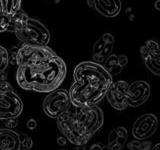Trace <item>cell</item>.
Wrapping results in <instances>:
<instances>
[{
	"label": "cell",
	"instance_id": "1",
	"mask_svg": "<svg viewBox=\"0 0 160 150\" xmlns=\"http://www.w3.org/2000/svg\"><path fill=\"white\" fill-rule=\"evenodd\" d=\"M73 78L69 97L71 104L79 107L97 105L113 82L112 76L102 65L94 61L79 63L74 69Z\"/></svg>",
	"mask_w": 160,
	"mask_h": 150
},
{
	"label": "cell",
	"instance_id": "2",
	"mask_svg": "<svg viewBox=\"0 0 160 150\" xmlns=\"http://www.w3.org/2000/svg\"><path fill=\"white\" fill-rule=\"evenodd\" d=\"M104 115L97 105L86 107L70 106L56 118L63 136L75 146L85 145L101 129Z\"/></svg>",
	"mask_w": 160,
	"mask_h": 150
},
{
	"label": "cell",
	"instance_id": "3",
	"mask_svg": "<svg viewBox=\"0 0 160 150\" xmlns=\"http://www.w3.org/2000/svg\"><path fill=\"white\" fill-rule=\"evenodd\" d=\"M66 72L64 60L55 55L36 63L18 66L16 81L24 90L49 93L62 84Z\"/></svg>",
	"mask_w": 160,
	"mask_h": 150
},
{
	"label": "cell",
	"instance_id": "4",
	"mask_svg": "<svg viewBox=\"0 0 160 150\" xmlns=\"http://www.w3.org/2000/svg\"><path fill=\"white\" fill-rule=\"evenodd\" d=\"M23 111V102L6 80L0 82V120L18 118Z\"/></svg>",
	"mask_w": 160,
	"mask_h": 150
},
{
	"label": "cell",
	"instance_id": "5",
	"mask_svg": "<svg viewBox=\"0 0 160 150\" xmlns=\"http://www.w3.org/2000/svg\"><path fill=\"white\" fill-rule=\"evenodd\" d=\"M14 34L23 44L47 45L50 41V32L48 28L42 22L30 17L26 25Z\"/></svg>",
	"mask_w": 160,
	"mask_h": 150
},
{
	"label": "cell",
	"instance_id": "6",
	"mask_svg": "<svg viewBox=\"0 0 160 150\" xmlns=\"http://www.w3.org/2000/svg\"><path fill=\"white\" fill-rule=\"evenodd\" d=\"M55 55L57 54L47 45L23 44L21 47L17 49L15 63L18 66H24V65L42 61Z\"/></svg>",
	"mask_w": 160,
	"mask_h": 150
},
{
	"label": "cell",
	"instance_id": "7",
	"mask_svg": "<svg viewBox=\"0 0 160 150\" xmlns=\"http://www.w3.org/2000/svg\"><path fill=\"white\" fill-rule=\"evenodd\" d=\"M70 101L69 92L65 89H55L49 92L43 101V111L48 117L56 119L60 114L66 110Z\"/></svg>",
	"mask_w": 160,
	"mask_h": 150
},
{
	"label": "cell",
	"instance_id": "8",
	"mask_svg": "<svg viewBox=\"0 0 160 150\" xmlns=\"http://www.w3.org/2000/svg\"><path fill=\"white\" fill-rule=\"evenodd\" d=\"M140 56L142 62L152 74L160 75V49L155 40H148L140 47Z\"/></svg>",
	"mask_w": 160,
	"mask_h": 150
},
{
	"label": "cell",
	"instance_id": "9",
	"mask_svg": "<svg viewBox=\"0 0 160 150\" xmlns=\"http://www.w3.org/2000/svg\"><path fill=\"white\" fill-rule=\"evenodd\" d=\"M157 127L158 120L154 114H143L134 121L132 126V135L135 139L148 140L155 134Z\"/></svg>",
	"mask_w": 160,
	"mask_h": 150
},
{
	"label": "cell",
	"instance_id": "10",
	"mask_svg": "<svg viewBox=\"0 0 160 150\" xmlns=\"http://www.w3.org/2000/svg\"><path fill=\"white\" fill-rule=\"evenodd\" d=\"M128 83L125 80H118L111 83L108 88L105 97L107 98L108 103L114 109L122 111L128 106Z\"/></svg>",
	"mask_w": 160,
	"mask_h": 150
},
{
	"label": "cell",
	"instance_id": "11",
	"mask_svg": "<svg viewBox=\"0 0 160 150\" xmlns=\"http://www.w3.org/2000/svg\"><path fill=\"white\" fill-rule=\"evenodd\" d=\"M150 85L144 80H136L128 85V105L139 107L147 101L150 96Z\"/></svg>",
	"mask_w": 160,
	"mask_h": 150
},
{
	"label": "cell",
	"instance_id": "12",
	"mask_svg": "<svg viewBox=\"0 0 160 150\" xmlns=\"http://www.w3.org/2000/svg\"><path fill=\"white\" fill-rule=\"evenodd\" d=\"M115 38L111 33H104L95 41L92 48L93 61L102 64L110 54H112Z\"/></svg>",
	"mask_w": 160,
	"mask_h": 150
},
{
	"label": "cell",
	"instance_id": "13",
	"mask_svg": "<svg viewBox=\"0 0 160 150\" xmlns=\"http://www.w3.org/2000/svg\"><path fill=\"white\" fill-rule=\"evenodd\" d=\"M87 4L101 16L107 18L116 17L122 8L121 0H87Z\"/></svg>",
	"mask_w": 160,
	"mask_h": 150
},
{
	"label": "cell",
	"instance_id": "14",
	"mask_svg": "<svg viewBox=\"0 0 160 150\" xmlns=\"http://www.w3.org/2000/svg\"><path fill=\"white\" fill-rule=\"evenodd\" d=\"M21 7V0H0V32H6L9 19Z\"/></svg>",
	"mask_w": 160,
	"mask_h": 150
},
{
	"label": "cell",
	"instance_id": "15",
	"mask_svg": "<svg viewBox=\"0 0 160 150\" xmlns=\"http://www.w3.org/2000/svg\"><path fill=\"white\" fill-rule=\"evenodd\" d=\"M127 64L128 57L126 55L110 54L101 65L111 76H116L123 71L124 68L127 66Z\"/></svg>",
	"mask_w": 160,
	"mask_h": 150
},
{
	"label": "cell",
	"instance_id": "16",
	"mask_svg": "<svg viewBox=\"0 0 160 150\" xmlns=\"http://www.w3.org/2000/svg\"><path fill=\"white\" fill-rule=\"evenodd\" d=\"M0 150H21L19 133L13 129H0Z\"/></svg>",
	"mask_w": 160,
	"mask_h": 150
},
{
	"label": "cell",
	"instance_id": "17",
	"mask_svg": "<svg viewBox=\"0 0 160 150\" xmlns=\"http://www.w3.org/2000/svg\"><path fill=\"white\" fill-rule=\"evenodd\" d=\"M128 131L123 126L115 127L109 133L107 146L110 150H121L127 144Z\"/></svg>",
	"mask_w": 160,
	"mask_h": 150
},
{
	"label": "cell",
	"instance_id": "18",
	"mask_svg": "<svg viewBox=\"0 0 160 150\" xmlns=\"http://www.w3.org/2000/svg\"><path fill=\"white\" fill-rule=\"evenodd\" d=\"M28 19H29L28 14L26 12H24L23 10L19 9L18 11H16L10 17L6 32L15 33L19 31V30H21L26 25Z\"/></svg>",
	"mask_w": 160,
	"mask_h": 150
},
{
	"label": "cell",
	"instance_id": "19",
	"mask_svg": "<svg viewBox=\"0 0 160 150\" xmlns=\"http://www.w3.org/2000/svg\"><path fill=\"white\" fill-rule=\"evenodd\" d=\"M127 147L129 150H150L152 147V141L150 140H139L134 139L132 141L128 142Z\"/></svg>",
	"mask_w": 160,
	"mask_h": 150
},
{
	"label": "cell",
	"instance_id": "20",
	"mask_svg": "<svg viewBox=\"0 0 160 150\" xmlns=\"http://www.w3.org/2000/svg\"><path fill=\"white\" fill-rule=\"evenodd\" d=\"M8 64V51L4 47L0 46V72H5Z\"/></svg>",
	"mask_w": 160,
	"mask_h": 150
},
{
	"label": "cell",
	"instance_id": "21",
	"mask_svg": "<svg viewBox=\"0 0 160 150\" xmlns=\"http://www.w3.org/2000/svg\"><path fill=\"white\" fill-rule=\"evenodd\" d=\"M19 139H20V145H21V150H29L32 148L33 140L27 134L19 133Z\"/></svg>",
	"mask_w": 160,
	"mask_h": 150
},
{
	"label": "cell",
	"instance_id": "22",
	"mask_svg": "<svg viewBox=\"0 0 160 150\" xmlns=\"http://www.w3.org/2000/svg\"><path fill=\"white\" fill-rule=\"evenodd\" d=\"M2 121H3V123H4L5 126H6V128H9V129L16 127V126H17V124H18V120H17V118L5 119V120H2Z\"/></svg>",
	"mask_w": 160,
	"mask_h": 150
},
{
	"label": "cell",
	"instance_id": "23",
	"mask_svg": "<svg viewBox=\"0 0 160 150\" xmlns=\"http://www.w3.org/2000/svg\"><path fill=\"white\" fill-rule=\"evenodd\" d=\"M89 150H110V149L108 148L107 145H105L103 143H95L90 146Z\"/></svg>",
	"mask_w": 160,
	"mask_h": 150
},
{
	"label": "cell",
	"instance_id": "24",
	"mask_svg": "<svg viewBox=\"0 0 160 150\" xmlns=\"http://www.w3.org/2000/svg\"><path fill=\"white\" fill-rule=\"evenodd\" d=\"M26 126L28 129L30 130H34L35 128L37 127V122H36V120L35 119H29L27 123H26Z\"/></svg>",
	"mask_w": 160,
	"mask_h": 150
},
{
	"label": "cell",
	"instance_id": "25",
	"mask_svg": "<svg viewBox=\"0 0 160 150\" xmlns=\"http://www.w3.org/2000/svg\"><path fill=\"white\" fill-rule=\"evenodd\" d=\"M57 143L60 145V146H65V145L67 144V139L64 136H59L57 138Z\"/></svg>",
	"mask_w": 160,
	"mask_h": 150
},
{
	"label": "cell",
	"instance_id": "26",
	"mask_svg": "<svg viewBox=\"0 0 160 150\" xmlns=\"http://www.w3.org/2000/svg\"><path fill=\"white\" fill-rule=\"evenodd\" d=\"M5 80H6V74L5 72H0V82L5 81Z\"/></svg>",
	"mask_w": 160,
	"mask_h": 150
},
{
	"label": "cell",
	"instance_id": "27",
	"mask_svg": "<svg viewBox=\"0 0 160 150\" xmlns=\"http://www.w3.org/2000/svg\"><path fill=\"white\" fill-rule=\"evenodd\" d=\"M150 150H160V144L159 143H156V144H154L152 145V147Z\"/></svg>",
	"mask_w": 160,
	"mask_h": 150
},
{
	"label": "cell",
	"instance_id": "28",
	"mask_svg": "<svg viewBox=\"0 0 160 150\" xmlns=\"http://www.w3.org/2000/svg\"><path fill=\"white\" fill-rule=\"evenodd\" d=\"M76 147L77 150H85V148H86V144L85 145H79V146H75Z\"/></svg>",
	"mask_w": 160,
	"mask_h": 150
},
{
	"label": "cell",
	"instance_id": "29",
	"mask_svg": "<svg viewBox=\"0 0 160 150\" xmlns=\"http://www.w3.org/2000/svg\"><path fill=\"white\" fill-rule=\"evenodd\" d=\"M160 0H157L156 2H155V8H156V10H160Z\"/></svg>",
	"mask_w": 160,
	"mask_h": 150
},
{
	"label": "cell",
	"instance_id": "30",
	"mask_svg": "<svg viewBox=\"0 0 160 150\" xmlns=\"http://www.w3.org/2000/svg\"><path fill=\"white\" fill-rule=\"evenodd\" d=\"M60 150H64V149H60Z\"/></svg>",
	"mask_w": 160,
	"mask_h": 150
}]
</instances>
